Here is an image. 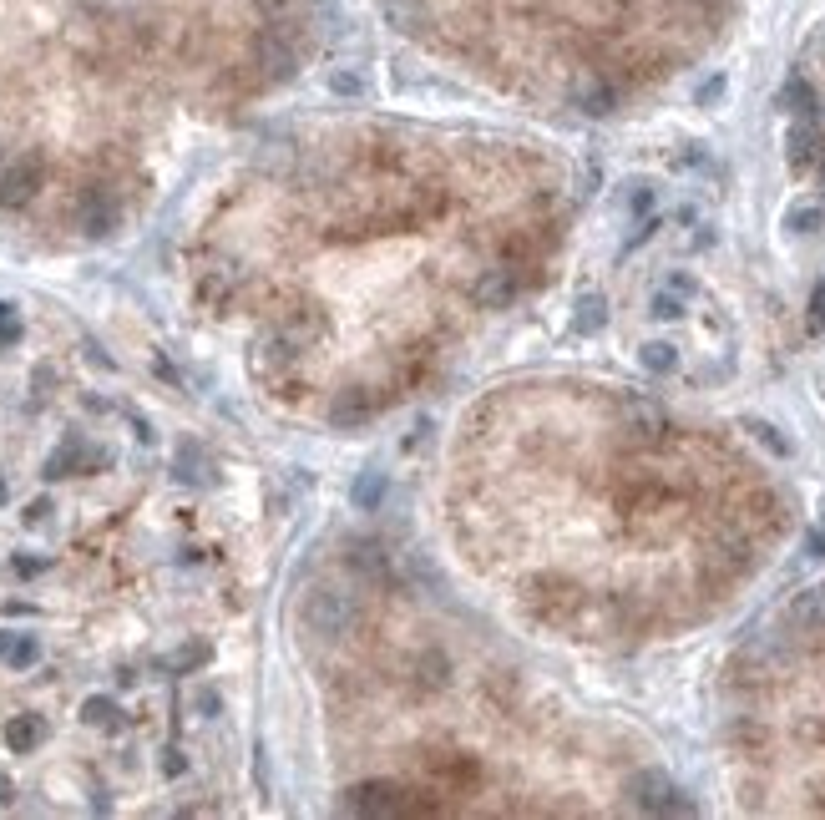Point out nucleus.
<instances>
[{
  "label": "nucleus",
  "instance_id": "12",
  "mask_svg": "<svg viewBox=\"0 0 825 820\" xmlns=\"http://www.w3.org/2000/svg\"><path fill=\"white\" fill-rule=\"evenodd\" d=\"M608 330V299L603 294H583L572 309V335H603Z\"/></svg>",
  "mask_w": 825,
  "mask_h": 820
},
{
  "label": "nucleus",
  "instance_id": "24",
  "mask_svg": "<svg viewBox=\"0 0 825 820\" xmlns=\"http://www.w3.org/2000/svg\"><path fill=\"white\" fill-rule=\"evenodd\" d=\"M785 102H790V112H815V92L805 87V81H790V87H785Z\"/></svg>",
  "mask_w": 825,
  "mask_h": 820
},
{
  "label": "nucleus",
  "instance_id": "25",
  "mask_svg": "<svg viewBox=\"0 0 825 820\" xmlns=\"http://www.w3.org/2000/svg\"><path fill=\"white\" fill-rule=\"evenodd\" d=\"M198 294H203L208 304H223V299H233V284H228L223 274H208V279L198 284Z\"/></svg>",
  "mask_w": 825,
  "mask_h": 820
},
{
  "label": "nucleus",
  "instance_id": "3",
  "mask_svg": "<svg viewBox=\"0 0 825 820\" xmlns=\"http://www.w3.org/2000/svg\"><path fill=\"white\" fill-rule=\"evenodd\" d=\"M46 188V152H16L0 162V208H26Z\"/></svg>",
  "mask_w": 825,
  "mask_h": 820
},
{
  "label": "nucleus",
  "instance_id": "21",
  "mask_svg": "<svg viewBox=\"0 0 825 820\" xmlns=\"http://www.w3.org/2000/svg\"><path fill=\"white\" fill-rule=\"evenodd\" d=\"M208 659H213L208 643H183L178 653H168V664H162V669H168V674H193V669H203Z\"/></svg>",
  "mask_w": 825,
  "mask_h": 820
},
{
  "label": "nucleus",
  "instance_id": "35",
  "mask_svg": "<svg viewBox=\"0 0 825 820\" xmlns=\"http://www.w3.org/2000/svg\"><path fill=\"white\" fill-rule=\"evenodd\" d=\"M815 319H820V324H825V284H820V289H815Z\"/></svg>",
  "mask_w": 825,
  "mask_h": 820
},
{
  "label": "nucleus",
  "instance_id": "16",
  "mask_svg": "<svg viewBox=\"0 0 825 820\" xmlns=\"http://www.w3.org/2000/svg\"><path fill=\"white\" fill-rule=\"evenodd\" d=\"M653 203H658V188H653L648 178H628V183H623V193H618V208H623L628 218H648V213H653Z\"/></svg>",
  "mask_w": 825,
  "mask_h": 820
},
{
  "label": "nucleus",
  "instance_id": "26",
  "mask_svg": "<svg viewBox=\"0 0 825 820\" xmlns=\"http://www.w3.org/2000/svg\"><path fill=\"white\" fill-rule=\"evenodd\" d=\"M16 335H21V319H16V309L6 299H0V345H11Z\"/></svg>",
  "mask_w": 825,
  "mask_h": 820
},
{
  "label": "nucleus",
  "instance_id": "23",
  "mask_svg": "<svg viewBox=\"0 0 825 820\" xmlns=\"http://www.w3.org/2000/svg\"><path fill=\"white\" fill-rule=\"evenodd\" d=\"M785 223H790L795 233H815V228L825 223V213H820V208H790V213H785Z\"/></svg>",
  "mask_w": 825,
  "mask_h": 820
},
{
  "label": "nucleus",
  "instance_id": "10",
  "mask_svg": "<svg viewBox=\"0 0 825 820\" xmlns=\"http://www.w3.org/2000/svg\"><path fill=\"white\" fill-rule=\"evenodd\" d=\"M0 664L6 669H36L41 664V638L36 633H21V628H6L0 633Z\"/></svg>",
  "mask_w": 825,
  "mask_h": 820
},
{
  "label": "nucleus",
  "instance_id": "2",
  "mask_svg": "<svg viewBox=\"0 0 825 820\" xmlns=\"http://www.w3.org/2000/svg\"><path fill=\"white\" fill-rule=\"evenodd\" d=\"M299 618H304V628H309L314 638H345V633L355 628L360 608H355V598L340 593V588H309L304 603H299Z\"/></svg>",
  "mask_w": 825,
  "mask_h": 820
},
{
  "label": "nucleus",
  "instance_id": "18",
  "mask_svg": "<svg viewBox=\"0 0 825 820\" xmlns=\"http://www.w3.org/2000/svg\"><path fill=\"white\" fill-rule=\"evenodd\" d=\"M638 365H643L648 375H674V370H679V350H674L669 340H648V345L638 350Z\"/></svg>",
  "mask_w": 825,
  "mask_h": 820
},
{
  "label": "nucleus",
  "instance_id": "11",
  "mask_svg": "<svg viewBox=\"0 0 825 820\" xmlns=\"http://www.w3.org/2000/svg\"><path fill=\"white\" fill-rule=\"evenodd\" d=\"M46 719L41 714H16L11 724H6V750L11 755H31V750H41L46 745Z\"/></svg>",
  "mask_w": 825,
  "mask_h": 820
},
{
  "label": "nucleus",
  "instance_id": "36",
  "mask_svg": "<svg viewBox=\"0 0 825 820\" xmlns=\"http://www.w3.org/2000/svg\"><path fill=\"white\" fill-rule=\"evenodd\" d=\"M0 497H6V481H0Z\"/></svg>",
  "mask_w": 825,
  "mask_h": 820
},
{
  "label": "nucleus",
  "instance_id": "19",
  "mask_svg": "<svg viewBox=\"0 0 825 820\" xmlns=\"http://www.w3.org/2000/svg\"><path fill=\"white\" fill-rule=\"evenodd\" d=\"M815 157H820V137H815V127H805V122H800V127L790 132V168H795V173H805Z\"/></svg>",
  "mask_w": 825,
  "mask_h": 820
},
{
  "label": "nucleus",
  "instance_id": "30",
  "mask_svg": "<svg viewBox=\"0 0 825 820\" xmlns=\"http://www.w3.org/2000/svg\"><path fill=\"white\" fill-rule=\"evenodd\" d=\"M193 704L203 709V719H213V714H218V694H213V689H203V694H198Z\"/></svg>",
  "mask_w": 825,
  "mask_h": 820
},
{
  "label": "nucleus",
  "instance_id": "13",
  "mask_svg": "<svg viewBox=\"0 0 825 820\" xmlns=\"http://www.w3.org/2000/svg\"><path fill=\"white\" fill-rule=\"evenodd\" d=\"M370 416H375V400H370L365 390H350V395H340L335 405H329V421H335V426H350V431L365 426Z\"/></svg>",
  "mask_w": 825,
  "mask_h": 820
},
{
  "label": "nucleus",
  "instance_id": "1",
  "mask_svg": "<svg viewBox=\"0 0 825 820\" xmlns=\"http://www.w3.org/2000/svg\"><path fill=\"white\" fill-rule=\"evenodd\" d=\"M724 0H385L400 36L476 66H557L567 97L583 81L633 87L684 56V36L714 31Z\"/></svg>",
  "mask_w": 825,
  "mask_h": 820
},
{
  "label": "nucleus",
  "instance_id": "28",
  "mask_svg": "<svg viewBox=\"0 0 825 820\" xmlns=\"http://www.w3.org/2000/svg\"><path fill=\"white\" fill-rule=\"evenodd\" d=\"M750 431H755V436H760V441H765V446H770V451H775V456H790V446H785V441H780V436H775V426H760V421H755V426H750Z\"/></svg>",
  "mask_w": 825,
  "mask_h": 820
},
{
  "label": "nucleus",
  "instance_id": "9",
  "mask_svg": "<svg viewBox=\"0 0 825 820\" xmlns=\"http://www.w3.org/2000/svg\"><path fill=\"white\" fill-rule=\"evenodd\" d=\"M522 294V284H517V274L512 269H486L476 284H471V299H476V309H512V299Z\"/></svg>",
  "mask_w": 825,
  "mask_h": 820
},
{
  "label": "nucleus",
  "instance_id": "8",
  "mask_svg": "<svg viewBox=\"0 0 825 820\" xmlns=\"http://www.w3.org/2000/svg\"><path fill=\"white\" fill-rule=\"evenodd\" d=\"M785 623H790V633L820 638V633H825V583H820V588L795 593V598H790V608H785Z\"/></svg>",
  "mask_w": 825,
  "mask_h": 820
},
{
  "label": "nucleus",
  "instance_id": "5",
  "mask_svg": "<svg viewBox=\"0 0 825 820\" xmlns=\"http://www.w3.org/2000/svg\"><path fill=\"white\" fill-rule=\"evenodd\" d=\"M628 795L643 815H694V800L664 775V770H638L628 780Z\"/></svg>",
  "mask_w": 825,
  "mask_h": 820
},
{
  "label": "nucleus",
  "instance_id": "31",
  "mask_svg": "<svg viewBox=\"0 0 825 820\" xmlns=\"http://www.w3.org/2000/svg\"><path fill=\"white\" fill-rule=\"evenodd\" d=\"M669 289H679L684 299H694V279L689 274H669Z\"/></svg>",
  "mask_w": 825,
  "mask_h": 820
},
{
  "label": "nucleus",
  "instance_id": "34",
  "mask_svg": "<svg viewBox=\"0 0 825 820\" xmlns=\"http://www.w3.org/2000/svg\"><path fill=\"white\" fill-rule=\"evenodd\" d=\"M16 800V785H11V775H0V805H11Z\"/></svg>",
  "mask_w": 825,
  "mask_h": 820
},
{
  "label": "nucleus",
  "instance_id": "4",
  "mask_svg": "<svg viewBox=\"0 0 825 820\" xmlns=\"http://www.w3.org/2000/svg\"><path fill=\"white\" fill-rule=\"evenodd\" d=\"M71 223L87 233V238H107L117 223H122V203L107 183H81L76 198H71Z\"/></svg>",
  "mask_w": 825,
  "mask_h": 820
},
{
  "label": "nucleus",
  "instance_id": "17",
  "mask_svg": "<svg viewBox=\"0 0 825 820\" xmlns=\"http://www.w3.org/2000/svg\"><path fill=\"white\" fill-rule=\"evenodd\" d=\"M345 562H350L355 572H365V578H385V572H390V552H380L375 542H355V547L345 552Z\"/></svg>",
  "mask_w": 825,
  "mask_h": 820
},
{
  "label": "nucleus",
  "instance_id": "20",
  "mask_svg": "<svg viewBox=\"0 0 825 820\" xmlns=\"http://www.w3.org/2000/svg\"><path fill=\"white\" fill-rule=\"evenodd\" d=\"M648 314H653L658 324H674V319H684V314H689V299H684L679 289H669V284H664V289H658V294L648 299Z\"/></svg>",
  "mask_w": 825,
  "mask_h": 820
},
{
  "label": "nucleus",
  "instance_id": "29",
  "mask_svg": "<svg viewBox=\"0 0 825 820\" xmlns=\"http://www.w3.org/2000/svg\"><path fill=\"white\" fill-rule=\"evenodd\" d=\"M11 567H16V578H36V572H46L51 562H46V557H16Z\"/></svg>",
  "mask_w": 825,
  "mask_h": 820
},
{
  "label": "nucleus",
  "instance_id": "32",
  "mask_svg": "<svg viewBox=\"0 0 825 820\" xmlns=\"http://www.w3.org/2000/svg\"><path fill=\"white\" fill-rule=\"evenodd\" d=\"M183 765H188V760H183L178 750H168V760H162V775H183Z\"/></svg>",
  "mask_w": 825,
  "mask_h": 820
},
{
  "label": "nucleus",
  "instance_id": "7",
  "mask_svg": "<svg viewBox=\"0 0 825 820\" xmlns=\"http://www.w3.org/2000/svg\"><path fill=\"white\" fill-rule=\"evenodd\" d=\"M92 466H107V451H97V446H87V441H76V436L46 456V476H51V481H56V476H87Z\"/></svg>",
  "mask_w": 825,
  "mask_h": 820
},
{
  "label": "nucleus",
  "instance_id": "33",
  "mask_svg": "<svg viewBox=\"0 0 825 820\" xmlns=\"http://www.w3.org/2000/svg\"><path fill=\"white\" fill-rule=\"evenodd\" d=\"M805 547H810V557H825V532H820V527H815V532H810V537H805Z\"/></svg>",
  "mask_w": 825,
  "mask_h": 820
},
{
  "label": "nucleus",
  "instance_id": "15",
  "mask_svg": "<svg viewBox=\"0 0 825 820\" xmlns=\"http://www.w3.org/2000/svg\"><path fill=\"white\" fill-rule=\"evenodd\" d=\"M81 724H92V729H122V704L107 699V694H92V699H81Z\"/></svg>",
  "mask_w": 825,
  "mask_h": 820
},
{
  "label": "nucleus",
  "instance_id": "27",
  "mask_svg": "<svg viewBox=\"0 0 825 820\" xmlns=\"http://www.w3.org/2000/svg\"><path fill=\"white\" fill-rule=\"evenodd\" d=\"M51 512H56V502H51V497H36V502H31V507L21 512V522H26V527H41V522H46Z\"/></svg>",
  "mask_w": 825,
  "mask_h": 820
},
{
  "label": "nucleus",
  "instance_id": "22",
  "mask_svg": "<svg viewBox=\"0 0 825 820\" xmlns=\"http://www.w3.org/2000/svg\"><path fill=\"white\" fill-rule=\"evenodd\" d=\"M380 497H385V476H380V471H365V476L355 481V491H350V502H355L360 512H375Z\"/></svg>",
  "mask_w": 825,
  "mask_h": 820
},
{
  "label": "nucleus",
  "instance_id": "6",
  "mask_svg": "<svg viewBox=\"0 0 825 820\" xmlns=\"http://www.w3.org/2000/svg\"><path fill=\"white\" fill-rule=\"evenodd\" d=\"M340 805H345L350 815H416V810H426V805H416V800H405V790L390 785V780H360V785L345 790Z\"/></svg>",
  "mask_w": 825,
  "mask_h": 820
},
{
  "label": "nucleus",
  "instance_id": "14",
  "mask_svg": "<svg viewBox=\"0 0 825 820\" xmlns=\"http://www.w3.org/2000/svg\"><path fill=\"white\" fill-rule=\"evenodd\" d=\"M173 476H178L183 486H213V481H218V476H213V461H208L198 446H183V451H178Z\"/></svg>",
  "mask_w": 825,
  "mask_h": 820
}]
</instances>
